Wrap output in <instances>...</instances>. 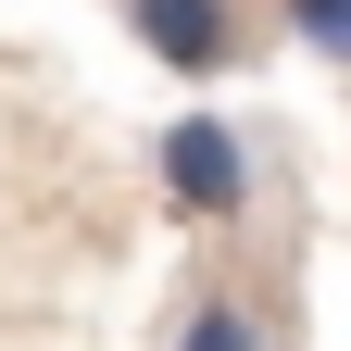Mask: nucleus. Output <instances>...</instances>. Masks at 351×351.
Instances as JSON below:
<instances>
[{
	"mask_svg": "<svg viewBox=\"0 0 351 351\" xmlns=\"http://www.w3.org/2000/svg\"><path fill=\"white\" fill-rule=\"evenodd\" d=\"M125 13V38L163 63V75H189V88H213V75H239V51H251V25H239V0H113Z\"/></svg>",
	"mask_w": 351,
	"mask_h": 351,
	"instance_id": "2",
	"label": "nucleus"
},
{
	"mask_svg": "<svg viewBox=\"0 0 351 351\" xmlns=\"http://www.w3.org/2000/svg\"><path fill=\"white\" fill-rule=\"evenodd\" d=\"M176 351H276V326H263V301L239 276H201L189 314H176Z\"/></svg>",
	"mask_w": 351,
	"mask_h": 351,
	"instance_id": "3",
	"label": "nucleus"
},
{
	"mask_svg": "<svg viewBox=\"0 0 351 351\" xmlns=\"http://www.w3.org/2000/svg\"><path fill=\"white\" fill-rule=\"evenodd\" d=\"M289 25H301V51H326L351 75V0H289Z\"/></svg>",
	"mask_w": 351,
	"mask_h": 351,
	"instance_id": "4",
	"label": "nucleus"
},
{
	"mask_svg": "<svg viewBox=\"0 0 351 351\" xmlns=\"http://www.w3.org/2000/svg\"><path fill=\"white\" fill-rule=\"evenodd\" d=\"M151 176H163V201L189 213V226H213V239L263 213V163H251V125L239 113H163Z\"/></svg>",
	"mask_w": 351,
	"mask_h": 351,
	"instance_id": "1",
	"label": "nucleus"
}]
</instances>
